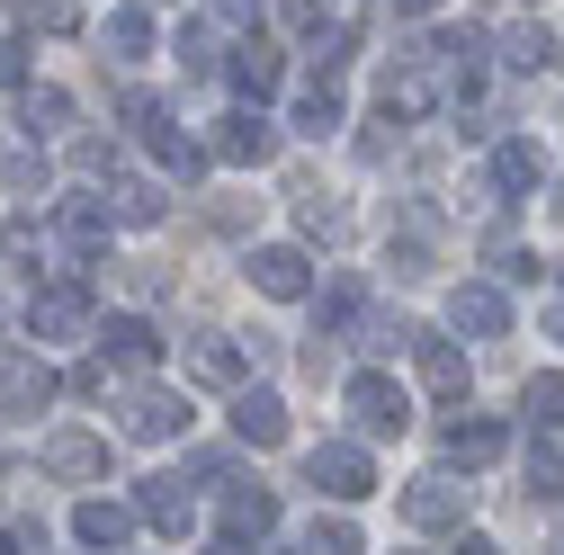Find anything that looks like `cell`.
<instances>
[{
	"instance_id": "obj_20",
	"label": "cell",
	"mask_w": 564,
	"mask_h": 555,
	"mask_svg": "<svg viewBox=\"0 0 564 555\" xmlns=\"http://www.w3.org/2000/svg\"><path fill=\"white\" fill-rule=\"evenodd\" d=\"M502 54L520 63V73H538V63H555V36H546V28H511V36H502Z\"/></svg>"
},
{
	"instance_id": "obj_29",
	"label": "cell",
	"mask_w": 564,
	"mask_h": 555,
	"mask_svg": "<svg viewBox=\"0 0 564 555\" xmlns=\"http://www.w3.org/2000/svg\"><path fill=\"white\" fill-rule=\"evenodd\" d=\"M28 63H19V36H0V81H19Z\"/></svg>"
},
{
	"instance_id": "obj_10",
	"label": "cell",
	"mask_w": 564,
	"mask_h": 555,
	"mask_svg": "<svg viewBox=\"0 0 564 555\" xmlns=\"http://www.w3.org/2000/svg\"><path fill=\"white\" fill-rule=\"evenodd\" d=\"M45 466L82 483V475H99V466H108V448H99L90 431H63V439H45Z\"/></svg>"
},
{
	"instance_id": "obj_1",
	"label": "cell",
	"mask_w": 564,
	"mask_h": 555,
	"mask_svg": "<svg viewBox=\"0 0 564 555\" xmlns=\"http://www.w3.org/2000/svg\"><path fill=\"white\" fill-rule=\"evenodd\" d=\"M349 412H359L368 439H403V422H412V403H403L394 377H349Z\"/></svg>"
},
{
	"instance_id": "obj_13",
	"label": "cell",
	"mask_w": 564,
	"mask_h": 555,
	"mask_svg": "<svg viewBox=\"0 0 564 555\" xmlns=\"http://www.w3.org/2000/svg\"><path fill=\"white\" fill-rule=\"evenodd\" d=\"M234 81H242L251 99H269V90H278V45H260V36L234 45Z\"/></svg>"
},
{
	"instance_id": "obj_25",
	"label": "cell",
	"mask_w": 564,
	"mask_h": 555,
	"mask_svg": "<svg viewBox=\"0 0 564 555\" xmlns=\"http://www.w3.org/2000/svg\"><path fill=\"white\" fill-rule=\"evenodd\" d=\"M144 511H153L162 529H188V493H180V483H153V493H144Z\"/></svg>"
},
{
	"instance_id": "obj_4",
	"label": "cell",
	"mask_w": 564,
	"mask_h": 555,
	"mask_svg": "<svg viewBox=\"0 0 564 555\" xmlns=\"http://www.w3.org/2000/svg\"><path fill=\"white\" fill-rule=\"evenodd\" d=\"M457 511H466V493H457L448 475H431V483H412V493H403V520L412 529H448Z\"/></svg>"
},
{
	"instance_id": "obj_9",
	"label": "cell",
	"mask_w": 564,
	"mask_h": 555,
	"mask_svg": "<svg viewBox=\"0 0 564 555\" xmlns=\"http://www.w3.org/2000/svg\"><path fill=\"white\" fill-rule=\"evenodd\" d=\"M448 314H457V331H484V340H492V331L511 323V305H502V287H457V305H448Z\"/></svg>"
},
{
	"instance_id": "obj_12",
	"label": "cell",
	"mask_w": 564,
	"mask_h": 555,
	"mask_svg": "<svg viewBox=\"0 0 564 555\" xmlns=\"http://www.w3.org/2000/svg\"><path fill=\"white\" fill-rule=\"evenodd\" d=\"M108 350H117V368H153V359H162V340H153V323L117 314V323H108Z\"/></svg>"
},
{
	"instance_id": "obj_6",
	"label": "cell",
	"mask_w": 564,
	"mask_h": 555,
	"mask_svg": "<svg viewBox=\"0 0 564 555\" xmlns=\"http://www.w3.org/2000/svg\"><path fill=\"white\" fill-rule=\"evenodd\" d=\"M314 483L340 493V502H359V493H368V457H359V448H314Z\"/></svg>"
},
{
	"instance_id": "obj_15",
	"label": "cell",
	"mask_w": 564,
	"mask_h": 555,
	"mask_svg": "<svg viewBox=\"0 0 564 555\" xmlns=\"http://www.w3.org/2000/svg\"><path fill=\"white\" fill-rule=\"evenodd\" d=\"M73 529H82V546H126V529H134V520H126L117 502H82V511H73Z\"/></svg>"
},
{
	"instance_id": "obj_11",
	"label": "cell",
	"mask_w": 564,
	"mask_h": 555,
	"mask_svg": "<svg viewBox=\"0 0 564 555\" xmlns=\"http://www.w3.org/2000/svg\"><path fill=\"white\" fill-rule=\"evenodd\" d=\"M126 431H134V439H171V431H188V412H180L171 394H134V412H126Z\"/></svg>"
},
{
	"instance_id": "obj_26",
	"label": "cell",
	"mask_w": 564,
	"mask_h": 555,
	"mask_svg": "<svg viewBox=\"0 0 564 555\" xmlns=\"http://www.w3.org/2000/svg\"><path fill=\"white\" fill-rule=\"evenodd\" d=\"M305 555H359V529H340V520H332V529H314Z\"/></svg>"
},
{
	"instance_id": "obj_18",
	"label": "cell",
	"mask_w": 564,
	"mask_h": 555,
	"mask_svg": "<svg viewBox=\"0 0 564 555\" xmlns=\"http://www.w3.org/2000/svg\"><path fill=\"white\" fill-rule=\"evenodd\" d=\"M448 457L492 466V457H502V431H492V422H457V431H448Z\"/></svg>"
},
{
	"instance_id": "obj_7",
	"label": "cell",
	"mask_w": 564,
	"mask_h": 555,
	"mask_svg": "<svg viewBox=\"0 0 564 555\" xmlns=\"http://www.w3.org/2000/svg\"><path fill=\"white\" fill-rule=\"evenodd\" d=\"M216 153H225V162H269V153H278V134H269V117H251V108H242V117H225Z\"/></svg>"
},
{
	"instance_id": "obj_8",
	"label": "cell",
	"mask_w": 564,
	"mask_h": 555,
	"mask_svg": "<svg viewBox=\"0 0 564 555\" xmlns=\"http://www.w3.org/2000/svg\"><path fill=\"white\" fill-rule=\"evenodd\" d=\"M234 431H242L251 448H278V439H288V412H278V394H242V403H234Z\"/></svg>"
},
{
	"instance_id": "obj_23",
	"label": "cell",
	"mask_w": 564,
	"mask_h": 555,
	"mask_svg": "<svg viewBox=\"0 0 564 555\" xmlns=\"http://www.w3.org/2000/svg\"><path fill=\"white\" fill-rule=\"evenodd\" d=\"M492 171H502V188H538V144H502Z\"/></svg>"
},
{
	"instance_id": "obj_28",
	"label": "cell",
	"mask_w": 564,
	"mask_h": 555,
	"mask_svg": "<svg viewBox=\"0 0 564 555\" xmlns=\"http://www.w3.org/2000/svg\"><path fill=\"white\" fill-rule=\"evenodd\" d=\"M28 19H36V28H54V36H63V28H73V0H28Z\"/></svg>"
},
{
	"instance_id": "obj_21",
	"label": "cell",
	"mask_w": 564,
	"mask_h": 555,
	"mask_svg": "<svg viewBox=\"0 0 564 555\" xmlns=\"http://www.w3.org/2000/svg\"><path fill=\"white\" fill-rule=\"evenodd\" d=\"M108 45H117V54H144V45H153V19H144V10H108Z\"/></svg>"
},
{
	"instance_id": "obj_27",
	"label": "cell",
	"mask_w": 564,
	"mask_h": 555,
	"mask_svg": "<svg viewBox=\"0 0 564 555\" xmlns=\"http://www.w3.org/2000/svg\"><path fill=\"white\" fill-rule=\"evenodd\" d=\"M332 126H340V99L314 90V99H305V134H332Z\"/></svg>"
},
{
	"instance_id": "obj_2",
	"label": "cell",
	"mask_w": 564,
	"mask_h": 555,
	"mask_svg": "<svg viewBox=\"0 0 564 555\" xmlns=\"http://www.w3.org/2000/svg\"><path fill=\"white\" fill-rule=\"evenodd\" d=\"M28 323L54 331V340H73V331H90V296H82V287H45V296L28 305Z\"/></svg>"
},
{
	"instance_id": "obj_16",
	"label": "cell",
	"mask_w": 564,
	"mask_h": 555,
	"mask_svg": "<svg viewBox=\"0 0 564 555\" xmlns=\"http://www.w3.org/2000/svg\"><path fill=\"white\" fill-rule=\"evenodd\" d=\"M188 377L234 385V377H242V350H234V340H197V350H188Z\"/></svg>"
},
{
	"instance_id": "obj_30",
	"label": "cell",
	"mask_w": 564,
	"mask_h": 555,
	"mask_svg": "<svg viewBox=\"0 0 564 555\" xmlns=\"http://www.w3.org/2000/svg\"><path fill=\"white\" fill-rule=\"evenodd\" d=\"M394 10H440V0H394Z\"/></svg>"
},
{
	"instance_id": "obj_19",
	"label": "cell",
	"mask_w": 564,
	"mask_h": 555,
	"mask_svg": "<svg viewBox=\"0 0 564 555\" xmlns=\"http://www.w3.org/2000/svg\"><path fill=\"white\" fill-rule=\"evenodd\" d=\"M421 377H431L440 394H457V385H466V359L448 350V340H421Z\"/></svg>"
},
{
	"instance_id": "obj_14",
	"label": "cell",
	"mask_w": 564,
	"mask_h": 555,
	"mask_svg": "<svg viewBox=\"0 0 564 555\" xmlns=\"http://www.w3.org/2000/svg\"><path fill=\"white\" fill-rule=\"evenodd\" d=\"M269 520H278V502H269V493H251V483L225 502V537H269Z\"/></svg>"
},
{
	"instance_id": "obj_5",
	"label": "cell",
	"mask_w": 564,
	"mask_h": 555,
	"mask_svg": "<svg viewBox=\"0 0 564 555\" xmlns=\"http://www.w3.org/2000/svg\"><path fill=\"white\" fill-rule=\"evenodd\" d=\"M54 394V377L36 368V359H19V350H0V403H10V412H36Z\"/></svg>"
},
{
	"instance_id": "obj_24",
	"label": "cell",
	"mask_w": 564,
	"mask_h": 555,
	"mask_svg": "<svg viewBox=\"0 0 564 555\" xmlns=\"http://www.w3.org/2000/svg\"><path fill=\"white\" fill-rule=\"evenodd\" d=\"M529 422L564 431V377H538V385H529Z\"/></svg>"
},
{
	"instance_id": "obj_31",
	"label": "cell",
	"mask_w": 564,
	"mask_h": 555,
	"mask_svg": "<svg viewBox=\"0 0 564 555\" xmlns=\"http://www.w3.org/2000/svg\"><path fill=\"white\" fill-rule=\"evenodd\" d=\"M555 216H564V197H555Z\"/></svg>"
},
{
	"instance_id": "obj_22",
	"label": "cell",
	"mask_w": 564,
	"mask_h": 555,
	"mask_svg": "<svg viewBox=\"0 0 564 555\" xmlns=\"http://www.w3.org/2000/svg\"><path fill=\"white\" fill-rule=\"evenodd\" d=\"M117 216H126V225H153V216H162V188H153V179H126V188H117Z\"/></svg>"
},
{
	"instance_id": "obj_3",
	"label": "cell",
	"mask_w": 564,
	"mask_h": 555,
	"mask_svg": "<svg viewBox=\"0 0 564 555\" xmlns=\"http://www.w3.org/2000/svg\"><path fill=\"white\" fill-rule=\"evenodd\" d=\"M305 278H314V269H305V251H288V242L251 260V287H260V296H278V305H288V296H305Z\"/></svg>"
},
{
	"instance_id": "obj_17",
	"label": "cell",
	"mask_w": 564,
	"mask_h": 555,
	"mask_svg": "<svg viewBox=\"0 0 564 555\" xmlns=\"http://www.w3.org/2000/svg\"><path fill=\"white\" fill-rule=\"evenodd\" d=\"M19 117H28V144H36V134H63L73 99H63V90H28V99H19Z\"/></svg>"
}]
</instances>
